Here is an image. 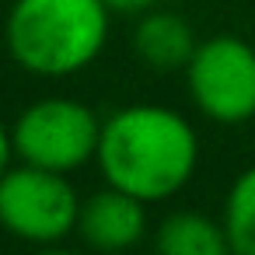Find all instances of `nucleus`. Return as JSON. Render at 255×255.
Returning a JSON list of instances; mask_svg holds the SVG:
<instances>
[{"label":"nucleus","instance_id":"1","mask_svg":"<svg viewBox=\"0 0 255 255\" xmlns=\"http://www.w3.org/2000/svg\"><path fill=\"white\" fill-rule=\"evenodd\" d=\"M95 164L109 185L143 203H161L192 182L199 136L192 123L168 105H123L102 119Z\"/></svg>","mask_w":255,"mask_h":255},{"label":"nucleus","instance_id":"2","mask_svg":"<svg viewBox=\"0 0 255 255\" xmlns=\"http://www.w3.org/2000/svg\"><path fill=\"white\" fill-rule=\"evenodd\" d=\"M109 28L105 0H14L4 18V46L25 74L60 81L102 56Z\"/></svg>","mask_w":255,"mask_h":255},{"label":"nucleus","instance_id":"3","mask_svg":"<svg viewBox=\"0 0 255 255\" xmlns=\"http://www.w3.org/2000/svg\"><path fill=\"white\" fill-rule=\"evenodd\" d=\"M81 196L63 171L14 161L0 175V227L28 245H60L77 231Z\"/></svg>","mask_w":255,"mask_h":255},{"label":"nucleus","instance_id":"4","mask_svg":"<svg viewBox=\"0 0 255 255\" xmlns=\"http://www.w3.org/2000/svg\"><path fill=\"white\" fill-rule=\"evenodd\" d=\"M11 136L18 161L70 175L95 161L102 140V116L77 98L53 95L21 109Z\"/></svg>","mask_w":255,"mask_h":255},{"label":"nucleus","instance_id":"5","mask_svg":"<svg viewBox=\"0 0 255 255\" xmlns=\"http://www.w3.org/2000/svg\"><path fill=\"white\" fill-rule=\"evenodd\" d=\"M185 84L206 119L220 126L255 119V46L227 32L203 39L185 67Z\"/></svg>","mask_w":255,"mask_h":255},{"label":"nucleus","instance_id":"6","mask_svg":"<svg viewBox=\"0 0 255 255\" xmlns=\"http://www.w3.org/2000/svg\"><path fill=\"white\" fill-rule=\"evenodd\" d=\"M77 234L84 238L88 248H95L102 255L126 252V248L140 245L147 234V203L136 199L133 192L105 182V189L91 192L81 203Z\"/></svg>","mask_w":255,"mask_h":255},{"label":"nucleus","instance_id":"7","mask_svg":"<svg viewBox=\"0 0 255 255\" xmlns=\"http://www.w3.org/2000/svg\"><path fill=\"white\" fill-rule=\"evenodd\" d=\"M199 39L196 28L175 14V11H161L150 7L143 14H136V28H133V53L140 56L143 67L157 70V74H175L185 70L192 53H196Z\"/></svg>","mask_w":255,"mask_h":255},{"label":"nucleus","instance_id":"8","mask_svg":"<svg viewBox=\"0 0 255 255\" xmlns=\"http://www.w3.org/2000/svg\"><path fill=\"white\" fill-rule=\"evenodd\" d=\"M154 252L157 255H231V241L220 220L196 210H175L157 224Z\"/></svg>","mask_w":255,"mask_h":255},{"label":"nucleus","instance_id":"9","mask_svg":"<svg viewBox=\"0 0 255 255\" xmlns=\"http://www.w3.org/2000/svg\"><path fill=\"white\" fill-rule=\"evenodd\" d=\"M220 224L227 231L231 255H255V164L231 182Z\"/></svg>","mask_w":255,"mask_h":255},{"label":"nucleus","instance_id":"10","mask_svg":"<svg viewBox=\"0 0 255 255\" xmlns=\"http://www.w3.org/2000/svg\"><path fill=\"white\" fill-rule=\"evenodd\" d=\"M18 161V154H14V136H11V126L0 119V175H4L11 164Z\"/></svg>","mask_w":255,"mask_h":255},{"label":"nucleus","instance_id":"11","mask_svg":"<svg viewBox=\"0 0 255 255\" xmlns=\"http://www.w3.org/2000/svg\"><path fill=\"white\" fill-rule=\"evenodd\" d=\"M112 14H143L150 7H157L161 0H105Z\"/></svg>","mask_w":255,"mask_h":255},{"label":"nucleus","instance_id":"12","mask_svg":"<svg viewBox=\"0 0 255 255\" xmlns=\"http://www.w3.org/2000/svg\"><path fill=\"white\" fill-rule=\"evenodd\" d=\"M32 255H77V252L60 248V245H39V252H32Z\"/></svg>","mask_w":255,"mask_h":255}]
</instances>
